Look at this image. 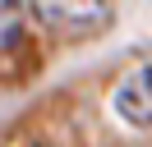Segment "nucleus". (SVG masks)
Returning a JSON list of instances; mask_svg holds the SVG:
<instances>
[{
    "instance_id": "3",
    "label": "nucleus",
    "mask_w": 152,
    "mask_h": 147,
    "mask_svg": "<svg viewBox=\"0 0 152 147\" xmlns=\"http://www.w3.org/2000/svg\"><path fill=\"white\" fill-rule=\"evenodd\" d=\"M23 51V9L19 0H0V69Z\"/></svg>"
},
{
    "instance_id": "1",
    "label": "nucleus",
    "mask_w": 152,
    "mask_h": 147,
    "mask_svg": "<svg viewBox=\"0 0 152 147\" xmlns=\"http://www.w3.org/2000/svg\"><path fill=\"white\" fill-rule=\"evenodd\" d=\"M37 18L51 28V32H65V37H92L111 23L115 14V0H32Z\"/></svg>"
},
{
    "instance_id": "2",
    "label": "nucleus",
    "mask_w": 152,
    "mask_h": 147,
    "mask_svg": "<svg viewBox=\"0 0 152 147\" xmlns=\"http://www.w3.org/2000/svg\"><path fill=\"white\" fill-rule=\"evenodd\" d=\"M115 115L129 119L134 129L152 124V64H138V69L115 87Z\"/></svg>"
}]
</instances>
